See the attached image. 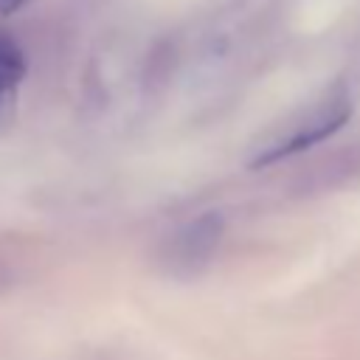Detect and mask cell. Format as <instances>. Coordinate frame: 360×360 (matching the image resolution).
Segmentation results:
<instances>
[{
	"label": "cell",
	"mask_w": 360,
	"mask_h": 360,
	"mask_svg": "<svg viewBox=\"0 0 360 360\" xmlns=\"http://www.w3.org/2000/svg\"><path fill=\"white\" fill-rule=\"evenodd\" d=\"M25 70H28V59L20 42L11 39L8 34H0V121L8 118L17 101V90L25 79Z\"/></svg>",
	"instance_id": "cell-3"
},
{
	"label": "cell",
	"mask_w": 360,
	"mask_h": 360,
	"mask_svg": "<svg viewBox=\"0 0 360 360\" xmlns=\"http://www.w3.org/2000/svg\"><path fill=\"white\" fill-rule=\"evenodd\" d=\"M28 0H0V17H6V14H14L17 8H22Z\"/></svg>",
	"instance_id": "cell-4"
},
{
	"label": "cell",
	"mask_w": 360,
	"mask_h": 360,
	"mask_svg": "<svg viewBox=\"0 0 360 360\" xmlns=\"http://www.w3.org/2000/svg\"><path fill=\"white\" fill-rule=\"evenodd\" d=\"M349 115H352V104H349L346 98L332 101L323 112H318L309 124H304L301 129H295L287 141H281V143L264 149L259 158H253L250 166H253V169H264V166H270V163H278V160H284V158H290V155H298V152H304V149H309V146L326 141L329 135H335V132L349 121Z\"/></svg>",
	"instance_id": "cell-2"
},
{
	"label": "cell",
	"mask_w": 360,
	"mask_h": 360,
	"mask_svg": "<svg viewBox=\"0 0 360 360\" xmlns=\"http://www.w3.org/2000/svg\"><path fill=\"white\" fill-rule=\"evenodd\" d=\"M225 233V219L219 211H205L197 214L194 219H188L186 225H180L160 250V264L166 273L177 276V278H188L197 276L211 256L217 253L219 242Z\"/></svg>",
	"instance_id": "cell-1"
}]
</instances>
